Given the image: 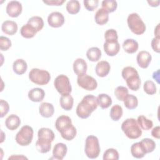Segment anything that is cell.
<instances>
[{
  "label": "cell",
  "instance_id": "cell-1",
  "mask_svg": "<svg viewBox=\"0 0 160 160\" xmlns=\"http://www.w3.org/2000/svg\"><path fill=\"white\" fill-rule=\"evenodd\" d=\"M98 106L96 97L92 94L86 95L77 106L76 114L81 119H86L97 109Z\"/></svg>",
  "mask_w": 160,
  "mask_h": 160
},
{
  "label": "cell",
  "instance_id": "cell-2",
  "mask_svg": "<svg viewBox=\"0 0 160 160\" xmlns=\"http://www.w3.org/2000/svg\"><path fill=\"white\" fill-rule=\"evenodd\" d=\"M121 129L129 139L139 138L142 134V130L139 126L137 120L134 118H128L121 124Z\"/></svg>",
  "mask_w": 160,
  "mask_h": 160
},
{
  "label": "cell",
  "instance_id": "cell-3",
  "mask_svg": "<svg viewBox=\"0 0 160 160\" xmlns=\"http://www.w3.org/2000/svg\"><path fill=\"white\" fill-rule=\"evenodd\" d=\"M84 151L86 156L90 159L97 158L101 152L98 138L93 135L88 136L86 139Z\"/></svg>",
  "mask_w": 160,
  "mask_h": 160
},
{
  "label": "cell",
  "instance_id": "cell-4",
  "mask_svg": "<svg viewBox=\"0 0 160 160\" xmlns=\"http://www.w3.org/2000/svg\"><path fill=\"white\" fill-rule=\"evenodd\" d=\"M127 23L132 32L136 35L142 34L146 29V26L138 13L130 14L127 19Z\"/></svg>",
  "mask_w": 160,
  "mask_h": 160
},
{
  "label": "cell",
  "instance_id": "cell-5",
  "mask_svg": "<svg viewBox=\"0 0 160 160\" xmlns=\"http://www.w3.org/2000/svg\"><path fill=\"white\" fill-rule=\"evenodd\" d=\"M29 79L33 83L43 86L47 84L50 79L51 75L48 71L38 68H32L29 72Z\"/></svg>",
  "mask_w": 160,
  "mask_h": 160
},
{
  "label": "cell",
  "instance_id": "cell-6",
  "mask_svg": "<svg viewBox=\"0 0 160 160\" xmlns=\"http://www.w3.org/2000/svg\"><path fill=\"white\" fill-rule=\"evenodd\" d=\"M33 129L28 126H23L16 135V142L21 146H26L30 144L33 139Z\"/></svg>",
  "mask_w": 160,
  "mask_h": 160
},
{
  "label": "cell",
  "instance_id": "cell-7",
  "mask_svg": "<svg viewBox=\"0 0 160 160\" xmlns=\"http://www.w3.org/2000/svg\"><path fill=\"white\" fill-rule=\"evenodd\" d=\"M54 85L57 91L61 95L70 94L72 91V87L69 79L64 74L58 76L54 79Z\"/></svg>",
  "mask_w": 160,
  "mask_h": 160
},
{
  "label": "cell",
  "instance_id": "cell-8",
  "mask_svg": "<svg viewBox=\"0 0 160 160\" xmlns=\"http://www.w3.org/2000/svg\"><path fill=\"white\" fill-rule=\"evenodd\" d=\"M77 83L81 88L87 91H93L98 86L96 80L86 73L78 76Z\"/></svg>",
  "mask_w": 160,
  "mask_h": 160
},
{
  "label": "cell",
  "instance_id": "cell-9",
  "mask_svg": "<svg viewBox=\"0 0 160 160\" xmlns=\"http://www.w3.org/2000/svg\"><path fill=\"white\" fill-rule=\"evenodd\" d=\"M73 124L72 123L71 119L66 115H61L59 116L56 121L55 127L58 132L62 133L68 130Z\"/></svg>",
  "mask_w": 160,
  "mask_h": 160
},
{
  "label": "cell",
  "instance_id": "cell-10",
  "mask_svg": "<svg viewBox=\"0 0 160 160\" xmlns=\"http://www.w3.org/2000/svg\"><path fill=\"white\" fill-rule=\"evenodd\" d=\"M22 7L20 2L17 1H11L8 2L6 6V13L11 18H17L22 12Z\"/></svg>",
  "mask_w": 160,
  "mask_h": 160
},
{
  "label": "cell",
  "instance_id": "cell-11",
  "mask_svg": "<svg viewBox=\"0 0 160 160\" xmlns=\"http://www.w3.org/2000/svg\"><path fill=\"white\" fill-rule=\"evenodd\" d=\"M64 21L63 14L59 12H52L48 17V24L55 28L61 27L64 24Z\"/></svg>",
  "mask_w": 160,
  "mask_h": 160
},
{
  "label": "cell",
  "instance_id": "cell-12",
  "mask_svg": "<svg viewBox=\"0 0 160 160\" xmlns=\"http://www.w3.org/2000/svg\"><path fill=\"white\" fill-rule=\"evenodd\" d=\"M152 60L151 54L146 51H141L138 52L136 61L139 66L142 69L147 68Z\"/></svg>",
  "mask_w": 160,
  "mask_h": 160
},
{
  "label": "cell",
  "instance_id": "cell-13",
  "mask_svg": "<svg viewBox=\"0 0 160 160\" xmlns=\"http://www.w3.org/2000/svg\"><path fill=\"white\" fill-rule=\"evenodd\" d=\"M103 48L104 52L109 56H116L120 50V45L118 41H105Z\"/></svg>",
  "mask_w": 160,
  "mask_h": 160
},
{
  "label": "cell",
  "instance_id": "cell-14",
  "mask_svg": "<svg viewBox=\"0 0 160 160\" xmlns=\"http://www.w3.org/2000/svg\"><path fill=\"white\" fill-rule=\"evenodd\" d=\"M124 80L126 81L128 88L132 91H138L141 86V81L138 72L129 76Z\"/></svg>",
  "mask_w": 160,
  "mask_h": 160
},
{
  "label": "cell",
  "instance_id": "cell-15",
  "mask_svg": "<svg viewBox=\"0 0 160 160\" xmlns=\"http://www.w3.org/2000/svg\"><path fill=\"white\" fill-rule=\"evenodd\" d=\"M68 151L66 145L62 142H59L55 144L52 150L53 158L62 160L66 156Z\"/></svg>",
  "mask_w": 160,
  "mask_h": 160
},
{
  "label": "cell",
  "instance_id": "cell-16",
  "mask_svg": "<svg viewBox=\"0 0 160 160\" xmlns=\"http://www.w3.org/2000/svg\"><path fill=\"white\" fill-rule=\"evenodd\" d=\"M111 66L106 61H101L96 66L95 71L96 74L101 78L106 77L109 72Z\"/></svg>",
  "mask_w": 160,
  "mask_h": 160
},
{
  "label": "cell",
  "instance_id": "cell-17",
  "mask_svg": "<svg viewBox=\"0 0 160 160\" xmlns=\"http://www.w3.org/2000/svg\"><path fill=\"white\" fill-rule=\"evenodd\" d=\"M87 69L88 65L84 59L82 58H78L74 61L73 71L78 76L86 74Z\"/></svg>",
  "mask_w": 160,
  "mask_h": 160
},
{
  "label": "cell",
  "instance_id": "cell-18",
  "mask_svg": "<svg viewBox=\"0 0 160 160\" xmlns=\"http://www.w3.org/2000/svg\"><path fill=\"white\" fill-rule=\"evenodd\" d=\"M18 24L15 21H5L2 22L1 26L2 31L9 36H12L17 32Z\"/></svg>",
  "mask_w": 160,
  "mask_h": 160
},
{
  "label": "cell",
  "instance_id": "cell-19",
  "mask_svg": "<svg viewBox=\"0 0 160 160\" xmlns=\"http://www.w3.org/2000/svg\"><path fill=\"white\" fill-rule=\"evenodd\" d=\"M28 98L32 102H41L43 100L45 96V92L44 91L39 88H35L31 89L28 92Z\"/></svg>",
  "mask_w": 160,
  "mask_h": 160
},
{
  "label": "cell",
  "instance_id": "cell-20",
  "mask_svg": "<svg viewBox=\"0 0 160 160\" xmlns=\"http://www.w3.org/2000/svg\"><path fill=\"white\" fill-rule=\"evenodd\" d=\"M39 114L44 118H49L52 116L54 112V108L51 103L42 102L39 108Z\"/></svg>",
  "mask_w": 160,
  "mask_h": 160
},
{
  "label": "cell",
  "instance_id": "cell-21",
  "mask_svg": "<svg viewBox=\"0 0 160 160\" xmlns=\"http://www.w3.org/2000/svg\"><path fill=\"white\" fill-rule=\"evenodd\" d=\"M21 124V119L19 116L16 114L9 115L5 121L6 127L11 131L18 129Z\"/></svg>",
  "mask_w": 160,
  "mask_h": 160
},
{
  "label": "cell",
  "instance_id": "cell-22",
  "mask_svg": "<svg viewBox=\"0 0 160 160\" xmlns=\"http://www.w3.org/2000/svg\"><path fill=\"white\" fill-rule=\"evenodd\" d=\"M59 102L61 107L63 109L66 111H69L72 109L73 107L74 99L70 94H62L60 98Z\"/></svg>",
  "mask_w": 160,
  "mask_h": 160
},
{
  "label": "cell",
  "instance_id": "cell-23",
  "mask_svg": "<svg viewBox=\"0 0 160 160\" xmlns=\"http://www.w3.org/2000/svg\"><path fill=\"white\" fill-rule=\"evenodd\" d=\"M94 19L96 24L99 25H104L106 24L109 20V12L101 8L96 11L94 16Z\"/></svg>",
  "mask_w": 160,
  "mask_h": 160
},
{
  "label": "cell",
  "instance_id": "cell-24",
  "mask_svg": "<svg viewBox=\"0 0 160 160\" xmlns=\"http://www.w3.org/2000/svg\"><path fill=\"white\" fill-rule=\"evenodd\" d=\"M122 48L126 52L133 54L138 51L139 44L138 42L133 39H127L123 42Z\"/></svg>",
  "mask_w": 160,
  "mask_h": 160
},
{
  "label": "cell",
  "instance_id": "cell-25",
  "mask_svg": "<svg viewBox=\"0 0 160 160\" xmlns=\"http://www.w3.org/2000/svg\"><path fill=\"white\" fill-rule=\"evenodd\" d=\"M12 69L16 74L22 75L27 71V62L22 59H18L14 61L12 64Z\"/></svg>",
  "mask_w": 160,
  "mask_h": 160
},
{
  "label": "cell",
  "instance_id": "cell-26",
  "mask_svg": "<svg viewBox=\"0 0 160 160\" xmlns=\"http://www.w3.org/2000/svg\"><path fill=\"white\" fill-rule=\"evenodd\" d=\"M51 142L49 141L38 138L36 142V148L41 153H47L51 150Z\"/></svg>",
  "mask_w": 160,
  "mask_h": 160
},
{
  "label": "cell",
  "instance_id": "cell-27",
  "mask_svg": "<svg viewBox=\"0 0 160 160\" xmlns=\"http://www.w3.org/2000/svg\"><path fill=\"white\" fill-rule=\"evenodd\" d=\"M38 136L39 139L48 140L51 142H52L55 138L54 132L51 129L47 128H42L39 129L38 132Z\"/></svg>",
  "mask_w": 160,
  "mask_h": 160
},
{
  "label": "cell",
  "instance_id": "cell-28",
  "mask_svg": "<svg viewBox=\"0 0 160 160\" xmlns=\"http://www.w3.org/2000/svg\"><path fill=\"white\" fill-rule=\"evenodd\" d=\"M131 152L132 156L137 159L142 158L146 154L139 142L132 144L131 147Z\"/></svg>",
  "mask_w": 160,
  "mask_h": 160
},
{
  "label": "cell",
  "instance_id": "cell-29",
  "mask_svg": "<svg viewBox=\"0 0 160 160\" xmlns=\"http://www.w3.org/2000/svg\"><path fill=\"white\" fill-rule=\"evenodd\" d=\"M37 32H38L36 31V30L28 23L23 25L20 29L21 35L23 38L27 39L33 38Z\"/></svg>",
  "mask_w": 160,
  "mask_h": 160
},
{
  "label": "cell",
  "instance_id": "cell-30",
  "mask_svg": "<svg viewBox=\"0 0 160 160\" xmlns=\"http://www.w3.org/2000/svg\"><path fill=\"white\" fill-rule=\"evenodd\" d=\"M86 56L90 61L96 62L101 57V51L98 47L90 48L86 52Z\"/></svg>",
  "mask_w": 160,
  "mask_h": 160
},
{
  "label": "cell",
  "instance_id": "cell-31",
  "mask_svg": "<svg viewBox=\"0 0 160 160\" xmlns=\"http://www.w3.org/2000/svg\"><path fill=\"white\" fill-rule=\"evenodd\" d=\"M98 105L102 109H106L112 104V99L107 94H99L97 97Z\"/></svg>",
  "mask_w": 160,
  "mask_h": 160
},
{
  "label": "cell",
  "instance_id": "cell-32",
  "mask_svg": "<svg viewBox=\"0 0 160 160\" xmlns=\"http://www.w3.org/2000/svg\"><path fill=\"white\" fill-rule=\"evenodd\" d=\"M137 122L140 127L141 129L142 130L148 131L151 129L153 126V122L151 119H148L143 115H141L138 116L137 119Z\"/></svg>",
  "mask_w": 160,
  "mask_h": 160
},
{
  "label": "cell",
  "instance_id": "cell-33",
  "mask_svg": "<svg viewBox=\"0 0 160 160\" xmlns=\"http://www.w3.org/2000/svg\"><path fill=\"white\" fill-rule=\"evenodd\" d=\"M27 23L32 26L37 32L40 31L44 27V21L40 16H36L30 18Z\"/></svg>",
  "mask_w": 160,
  "mask_h": 160
},
{
  "label": "cell",
  "instance_id": "cell-34",
  "mask_svg": "<svg viewBox=\"0 0 160 160\" xmlns=\"http://www.w3.org/2000/svg\"><path fill=\"white\" fill-rule=\"evenodd\" d=\"M123 101L125 107L128 109H134L136 108L138 105V100L137 97L132 94H128Z\"/></svg>",
  "mask_w": 160,
  "mask_h": 160
},
{
  "label": "cell",
  "instance_id": "cell-35",
  "mask_svg": "<svg viewBox=\"0 0 160 160\" xmlns=\"http://www.w3.org/2000/svg\"><path fill=\"white\" fill-rule=\"evenodd\" d=\"M139 142L146 154L152 152L156 148L155 142L150 138H144Z\"/></svg>",
  "mask_w": 160,
  "mask_h": 160
},
{
  "label": "cell",
  "instance_id": "cell-36",
  "mask_svg": "<svg viewBox=\"0 0 160 160\" xmlns=\"http://www.w3.org/2000/svg\"><path fill=\"white\" fill-rule=\"evenodd\" d=\"M66 8L68 12L70 14H76L79 12L81 8V5L78 1L71 0L67 2Z\"/></svg>",
  "mask_w": 160,
  "mask_h": 160
},
{
  "label": "cell",
  "instance_id": "cell-37",
  "mask_svg": "<svg viewBox=\"0 0 160 160\" xmlns=\"http://www.w3.org/2000/svg\"><path fill=\"white\" fill-rule=\"evenodd\" d=\"M123 114L122 108L118 104H115L111 108L110 110V118L112 120L117 121L119 120Z\"/></svg>",
  "mask_w": 160,
  "mask_h": 160
},
{
  "label": "cell",
  "instance_id": "cell-38",
  "mask_svg": "<svg viewBox=\"0 0 160 160\" xmlns=\"http://www.w3.org/2000/svg\"><path fill=\"white\" fill-rule=\"evenodd\" d=\"M102 8L106 10L109 13L112 12L116 11L118 4L116 1L114 0H104L101 2Z\"/></svg>",
  "mask_w": 160,
  "mask_h": 160
},
{
  "label": "cell",
  "instance_id": "cell-39",
  "mask_svg": "<svg viewBox=\"0 0 160 160\" xmlns=\"http://www.w3.org/2000/svg\"><path fill=\"white\" fill-rule=\"evenodd\" d=\"M128 93L129 91L128 88L122 86H118L114 90V94L116 98L120 101H123Z\"/></svg>",
  "mask_w": 160,
  "mask_h": 160
},
{
  "label": "cell",
  "instance_id": "cell-40",
  "mask_svg": "<svg viewBox=\"0 0 160 160\" xmlns=\"http://www.w3.org/2000/svg\"><path fill=\"white\" fill-rule=\"evenodd\" d=\"M119 158L118 151L113 148H109L105 151L103 154L102 159L104 160H118Z\"/></svg>",
  "mask_w": 160,
  "mask_h": 160
},
{
  "label": "cell",
  "instance_id": "cell-41",
  "mask_svg": "<svg viewBox=\"0 0 160 160\" xmlns=\"http://www.w3.org/2000/svg\"><path fill=\"white\" fill-rule=\"evenodd\" d=\"M143 89L144 92L149 95H153L156 92V86L154 82L150 80L144 82Z\"/></svg>",
  "mask_w": 160,
  "mask_h": 160
},
{
  "label": "cell",
  "instance_id": "cell-42",
  "mask_svg": "<svg viewBox=\"0 0 160 160\" xmlns=\"http://www.w3.org/2000/svg\"><path fill=\"white\" fill-rule=\"evenodd\" d=\"M76 134H77V130L76 128L74 126H72L68 130L61 133V137L65 140L71 141L76 137Z\"/></svg>",
  "mask_w": 160,
  "mask_h": 160
},
{
  "label": "cell",
  "instance_id": "cell-43",
  "mask_svg": "<svg viewBox=\"0 0 160 160\" xmlns=\"http://www.w3.org/2000/svg\"><path fill=\"white\" fill-rule=\"evenodd\" d=\"M104 38L106 41H118V36L117 31L114 29H108L104 33Z\"/></svg>",
  "mask_w": 160,
  "mask_h": 160
},
{
  "label": "cell",
  "instance_id": "cell-44",
  "mask_svg": "<svg viewBox=\"0 0 160 160\" xmlns=\"http://www.w3.org/2000/svg\"><path fill=\"white\" fill-rule=\"evenodd\" d=\"M12 43L11 40L5 36L0 37V49L2 51H6L11 47Z\"/></svg>",
  "mask_w": 160,
  "mask_h": 160
},
{
  "label": "cell",
  "instance_id": "cell-45",
  "mask_svg": "<svg viewBox=\"0 0 160 160\" xmlns=\"http://www.w3.org/2000/svg\"><path fill=\"white\" fill-rule=\"evenodd\" d=\"M84 6L85 8L89 11H93L94 9H96L99 4V1L98 0H84L83 1Z\"/></svg>",
  "mask_w": 160,
  "mask_h": 160
},
{
  "label": "cell",
  "instance_id": "cell-46",
  "mask_svg": "<svg viewBox=\"0 0 160 160\" xmlns=\"http://www.w3.org/2000/svg\"><path fill=\"white\" fill-rule=\"evenodd\" d=\"M0 108H1V116L0 117L2 118L4 116H6L9 112V105L8 102L3 99H1L0 101Z\"/></svg>",
  "mask_w": 160,
  "mask_h": 160
},
{
  "label": "cell",
  "instance_id": "cell-47",
  "mask_svg": "<svg viewBox=\"0 0 160 160\" xmlns=\"http://www.w3.org/2000/svg\"><path fill=\"white\" fill-rule=\"evenodd\" d=\"M159 42H160V38H157V37H154L151 41L152 49L158 53L160 52Z\"/></svg>",
  "mask_w": 160,
  "mask_h": 160
},
{
  "label": "cell",
  "instance_id": "cell-48",
  "mask_svg": "<svg viewBox=\"0 0 160 160\" xmlns=\"http://www.w3.org/2000/svg\"><path fill=\"white\" fill-rule=\"evenodd\" d=\"M65 2L64 0H44L43 2L48 6H61Z\"/></svg>",
  "mask_w": 160,
  "mask_h": 160
},
{
  "label": "cell",
  "instance_id": "cell-49",
  "mask_svg": "<svg viewBox=\"0 0 160 160\" xmlns=\"http://www.w3.org/2000/svg\"><path fill=\"white\" fill-rule=\"evenodd\" d=\"M151 135L154 138H156V139L160 138V127L159 126H157L152 129L151 131Z\"/></svg>",
  "mask_w": 160,
  "mask_h": 160
},
{
  "label": "cell",
  "instance_id": "cell-50",
  "mask_svg": "<svg viewBox=\"0 0 160 160\" xmlns=\"http://www.w3.org/2000/svg\"><path fill=\"white\" fill-rule=\"evenodd\" d=\"M159 1H148V3L150 6L152 7H158L159 4Z\"/></svg>",
  "mask_w": 160,
  "mask_h": 160
},
{
  "label": "cell",
  "instance_id": "cell-51",
  "mask_svg": "<svg viewBox=\"0 0 160 160\" xmlns=\"http://www.w3.org/2000/svg\"><path fill=\"white\" fill-rule=\"evenodd\" d=\"M159 25L160 24H158L154 29V35H155V37H157V38H160V36H159Z\"/></svg>",
  "mask_w": 160,
  "mask_h": 160
},
{
  "label": "cell",
  "instance_id": "cell-52",
  "mask_svg": "<svg viewBox=\"0 0 160 160\" xmlns=\"http://www.w3.org/2000/svg\"><path fill=\"white\" fill-rule=\"evenodd\" d=\"M28 159V158L26 157L22 156V155H21V156H18V155L14 156V155H12V156H11V157H9L8 158V159Z\"/></svg>",
  "mask_w": 160,
  "mask_h": 160
},
{
  "label": "cell",
  "instance_id": "cell-53",
  "mask_svg": "<svg viewBox=\"0 0 160 160\" xmlns=\"http://www.w3.org/2000/svg\"><path fill=\"white\" fill-rule=\"evenodd\" d=\"M1 143H2V142L4 141V139L2 138V137H3V135H4V132H3L2 131H1Z\"/></svg>",
  "mask_w": 160,
  "mask_h": 160
}]
</instances>
